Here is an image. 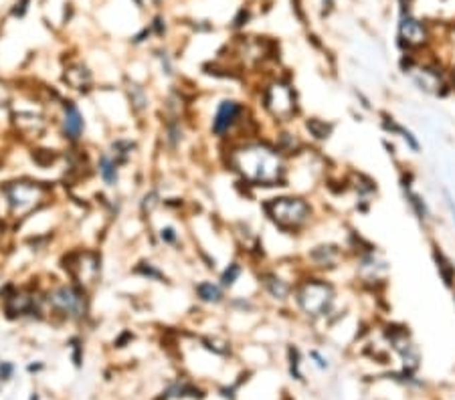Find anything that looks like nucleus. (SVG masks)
Wrapping results in <instances>:
<instances>
[{
	"mask_svg": "<svg viewBox=\"0 0 455 400\" xmlns=\"http://www.w3.org/2000/svg\"><path fill=\"white\" fill-rule=\"evenodd\" d=\"M0 200L6 207V217L20 222L37 210L57 202V184L32 176H16L0 184Z\"/></svg>",
	"mask_w": 455,
	"mask_h": 400,
	"instance_id": "7ed1b4c3",
	"label": "nucleus"
},
{
	"mask_svg": "<svg viewBox=\"0 0 455 400\" xmlns=\"http://www.w3.org/2000/svg\"><path fill=\"white\" fill-rule=\"evenodd\" d=\"M29 4H30V0H18L15 6H13L11 15L15 16V18H23V16L29 13Z\"/></svg>",
	"mask_w": 455,
	"mask_h": 400,
	"instance_id": "37998d69",
	"label": "nucleus"
},
{
	"mask_svg": "<svg viewBox=\"0 0 455 400\" xmlns=\"http://www.w3.org/2000/svg\"><path fill=\"white\" fill-rule=\"evenodd\" d=\"M187 205H189V200L180 198V196H164V200H162V208L168 212H180V210H184Z\"/></svg>",
	"mask_w": 455,
	"mask_h": 400,
	"instance_id": "c9c22d12",
	"label": "nucleus"
},
{
	"mask_svg": "<svg viewBox=\"0 0 455 400\" xmlns=\"http://www.w3.org/2000/svg\"><path fill=\"white\" fill-rule=\"evenodd\" d=\"M162 200H164V194L158 184L154 186H148L142 190V194L138 196L136 200V210H138V219L142 222H150L152 217L162 210Z\"/></svg>",
	"mask_w": 455,
	"mask_h": 400,
	"instance_id": "5701e85b",
	"label": "nucleus"
},
{
	"mask_svg": "<svg viewBox=\"0 0 455 400\" xmlns=\"http://www.w3.org/2000/svg\"><path fill=\"white\" fill-rule=\"evenodd\" d=\"M255 281H257V287H259V293L271 305H276V308L292 305L294 283L297 279L283 275L278 267H269L264 263V265L255 269Z\"/></svg>",
	"mask_w": 455,
	"mask_h": 400,
	"instance_id": "9d476101",
	"label": "nucleus"
},
{
	"mask_svg": "<svg viewBox=\"0 0 455 400\" xmlns=\"http://www.w3.org/2000/svg\"><path fill=\"white\" fill-rule=\"evenodd\" d=\"M67 350H69V360L77 370L83 368V358H85V341L79 334H73L67 340Z\"/></svg>",
	"mask_w": 455,
	"mask_h": 400,
	"instance_id": "473e14b6",
	"label": "nucleus"
},
{
	"mask_svg": "<svg viewBox=\"0 0 455 400\" xmlns=\"http://www.w3.org/2000/svg\"><path fill=\"white\" fill-rule=\"evenodd\" d=\"M4 285H6V281H4V277L0 275V293H2V289H4Z\"/></svg>",
	"mask_w": 455,
	"mask_h": 400,
	"instance_id": "3c124183",
	"label": "nucleus"
},
{
	"mask_svg": "<svg viewBox=\"0 0 455 400\" xmlns=\"http://www.w3.org/2000/svg\"><path fill=\"white\" fill-rule=\"evenodd\" d=\"M261 212L265 221L288 237L304 235L318 217L314 202L302 193H279L264 198Z\"/></svg>",
	"mask_w": 455,
	"mask_h": 400,
	"instance_id": "39448f33",
	"label": "nucleus"
},
{
	"mask_svg": "<svg viewBox=\"0 0 455 400\" xmlns=\"http://www.w3.org/2000/svg\"><path fill=\"white\" fill-rule=\"evenodd\" d=\"M454 303H455V291H454Z\"/></svg>",
	"mask_w": 455,
	"mask_h": 400,
	"instance_id": "6e6d98bb",
	"label": "nucleus"
},
{
	"mask_svg": "<svg viewBox=\"0 0 455 400\" xmlns=\"http://www.w3.org/2000/svg\"><path fill=\"white\" fill-rule=\"evenodd\" d=\"M2 229H4V221H0V237H2Z\"/></svg>",
	"mask_w": 455,
	"mask_h": 400,
	"instance_id": "864d4df0",
	"label": "nucleus"
},
{
	"mask_svg": "<svg viewBox=\"0 0 455 400\" xmlns=\"http://www.w3.org/2000/svg\"><path fill=\"white\" fill-rule=\"evenodd\" d=\"M53 126L59 140L65 144V148L83 146L88 140V118L81 109V104L77 97L65 95L55 107L53 114Z\"/></svg>",
	"mask_w": 455,
	"mask_h": 400,
	"instance_id": "1a4fd4ad",
	"label": "nucleus"
},
{
	"mask_svg": "<svg viewBox=\"0 0 455 400\" xmlns=\"http://www.w3.org/2000/svg\"><path fill=\"white\" fill-rule=\"evenodd\" d=\"M45 305L49 320L79 326L91 317V291L67 277L51 281L45 285Z\"/></svg>",
	"mask_w": 455,
	"mask_h": 400,
	"instance_id": "423d86ee",
	"label": "nucleus"
},
{
	"mask_svg": "<svg viewBox=\"0 0 455 400\" xmlns=\"http://www.w3.org/2000/svg\"><path fill=\"white\" fill-rule=\"evenodd\" d=\"M249 20H251L249 8H239V13L235 15V18L231 20V23H233L231 27H233V29H237V30L243 29V27H245V25L249 23Z\"/></svg>",
	"mask_w": 455,
	"mask_h": 400,
	"instance_id": "ea45409f",
	"label": "nucleus"
},
{
	"mask_svg": "<svg viewBox=\"0 0 455 400\" xmlns=\"http://www.w3.org/2000/svg\"><path fill=\"white\" fill-rule=\"evenodd\" d=\"M154 235L158 238V245L172 249V251H182L184 249V233L178 229L175 222H162L154 229Z\"/></svg>",
	"mask_w": 455,
	"mask_h": 400,
	"instance_id": "bb28decb",
	"label": "nucleus"
},
{
	"mask_svg": "<svg viewBox=\"0 0 455 400\" xmlns=\"http://www.w3.org/2000/svg\"><path fill=\"white\" fill-rule=\"evenodd\" d=\"M354 257V273H356V281L362 287H367L370 291L377 289L379 283H386V275H389V261L382 257V253L372 245L365 251L356 253Z\"/></svg>",
	"mask_w": 455,
	"mask_h": 400,
	"instance_id": "9b49d317",
	"label": "nucleus"
},
{
	"mask_svg": "<svg viewBox=\"0 0 455 400\" xmlns=\"http://www.w3.org/2000/svg\"><path fill=\"white\" fill-rule=\"evenodd\" d=\"M348 182H350V190L356 193V198L358 200H365V202H370L377 193H379V184H377V180L374 178H370L365 172H353L350 178H348Z\"/></svg>",
	"mask_w": 455,
	"mask_h": 400,
	"instance_id": "c85d7f7f",
	"label": "nucleus"
},
{
	"mask_svg": "<svg viewBox=\"0 0 455 400\" xmlns=\"http://www.w3.org/2000/svg\"><path fill=\"white\" fill-rule=\"evenodd\" d=\"M152 55H154V59L158 61V67H160V73L162 77H166V79H177V59H175V55L166 49V47H158V49H154L152 51Z\"/></svg>",
	"mask_w": 455,
	"mask_h": 400,
	"instance_id": "2f4dec72",
	"label": "nucleus"
},
{
	"mask_svg": "<svg viewBox=\"0 0 455 400\" xmlns=\"http://www.w3.org/2000/svg\"><path fill=\"white\" fill-rule=\"evenodd\" d=\"M134 332L132 329H122L119 332V336L114 340V348H126V346H130L134 341Z\"/></svg>",
	"mask_w": 455,
	"mask_h": 400,
	"instance_id": "a19ab883",
	"label": "nucleus"
},
{
	"mask_svg": "<svg viewBox=\"0 0 455 400\" xmlns=\"http://www.w3.org/2000/svg\"><path fill=\"white\" fill-rule=\"evenodd\" d=\"M292 308L308 324L326 322L338 311V287L320 273L304 271L294 283Z\"/></svg>",
	"mask_w": 455,
	"mask_h": 400,
	"instance_id": "20e7f679",
	"label": "nucleus"
},
{
	"mask_svg": "<svg viewBox=\"0 0 455 400\" xmlns=\"http://www.w3.org/2000/svg\"><path fill=\"white\" fill-rule=\"evenodd\" d=\"M93 174L102 182L105 190H118L124 168L114 160V156L107 150H98L93 154Z\"/></svg>",
	"mask_w": 455,
	"mask_h": 400,
	"instance_id": "f3484780",
	"label": "nucleus"
},
{
	"mask_svg": "<svg viewBox=\"0 0 455 400\" xmlns=\"http://www.w3.org/2000/svg\"><path fill=\"white\" fill-rule=\"evenodd\" d=\"M443 198H445V207L449 210V217H451V222H454L455 226V198L454 194L449 193L447 188H443Z\"/></svg>",
	"mask_w": 455,
	"mask_h": 400,
	"instance_id": "c03bdc74",
	"label": "nucleus"
},
{
	"mask_svg": "<svg viewBox=\"0 0 455 400\" xmlns=\"http://www.w3.org/2000/svg\"><path fill=\"white\" fill-rule=\"evenodd\" d=\"M398 184H401V190H403V198H405V202H407V207L411 210L413 217L417 219V222L423 224V226H427L429 222H433L431 207H429V202L425 200V196L415 190V174H413L409 168L401 170Z\"/></svg>",
	"mask_w": 455,
	"mask_h": 400,
	"instance_id": "2eb2a0df",
	"label": "nucleus"
},
{
	"mask_svg": "<svg viewBox=\"0 0 455 400\" xmlns=\"http://www.w3.org/2000/svg\"><path fill=\"white\" fill-rule=\"evenodd\" d=\"M398 135H401V140L405 142V146L411 150L413 154H419V152H421V142H419V138H417L407 126H403V130H401Z\"/></svg>",
	"mask_w": 455,
	"mask_h": 400,
	"instance_id": "f704fd0d",
	"label": "nucleus"
},
{
	"mask_svg": "<svg viewBox=\"0 0 455 400\" xmlns=\"http://www.w3.org/2000/svg\"><path fill=\"white\" fill-rule=\"evenodd\" d=\"M322 2H324V6H326L328 11H330V8L334 6V0H322Z\"/></svg>",
	"mask_w": 455,
	"mask_h": 400,
	"instance_id": "09e8293b",
	"label": "nucleus"
},
{
	"mask_svg": "<svg viewBox=\"0 0 455 400\" xmlns=\"http://www.w3.org/2000/svg\"><path fill=\"white\" fill-rule=\"evenodd\" d=\"M63 81H65L67 89H71L73 93L83 95V97H89L91 93L98 91L93 71L89 69L88 65H83V63H71V65H67V67H65V73H63Z\"/></svg>",
	"mask_w": 455,
	"mask_h": 400,
	"instance_id": "aec40b11",
	"label": "nucleus"
},
{
	"mask_svg": "<svg viewBox=\"0 0 455 400\" xmlns=\"http://www.w3.org/2000/svg\"><path fill=\"white\" fill-rule=\"evenodd\" d=\"M354 97H356V99L360 102V107H362V109H367V111H370V109H372V105H370V99H368V97L365 95V93H362V91L354 89Z\"/></svg>",
	"mask_w": 455,
	"mask_h": 400,
	"instance_id": "a18cd8bd",
	"label": "nucleus"
},
{
	"mask_svg": "<svg viewBox=\"0 0 455 400\" xmlns=\"http://www.w3.org/2000/svg\"><path fill=\"white\" fill-rule=\"evenodd\" d=\"M122 93L126 97V104H128V111H130V118H134V121L142 123L146 121L150 111H152V93H150V87H146L142 81L138 79H126L124 87H122Z\"/></svg>",
	"mask_w": 455,
	"mask_h": 400,
	"instance_id": "4468645a",
	"label": "nucleus"
},
{
	"mask_svg": "<svg viewBox=\"0 0 455 400\" xmlns=\"http://www.w3.org/2000/svg\"><path fill=\"white\" fill-rule=\"evenodd\" d=\"M223 162L235 180L247 184L253 190L290 188L292 162L269 135L225 144Z\"/></svg>",
	"mask_w": 455,
	"mask_h": 400,
	"instance_id": "f257e3e1",
	"label": "nucleus"
},
{
	"mask_svg": "<svg viewBox=\"0 0 455 400\" xmlns=\"http://www.w3.org/2000/svg\"><path fill=\"white\" fill-rule=\"evenodd\" d=\"M350 253L344 245L340 243H332V241H324L318 243L314 247H309L308 251L304 253V271L309 273H330L336 271L338 267L342 265V261L348 257Z\"/></svg>",
	"mask_w": 455,
	"mask_h": 400,
	"instance_id": "f8f14e48",
	"label": "nucleus"
},
{
	"mask_svg": "<svg viewBox=\"0 0 455 400\" xmlns=\"http://www.w3.org/2000/svg\"><path fill=\"white\" fill-rule=\"evenodd\" d=\"M447 75H449V83H451V89H454V93H455V65L449 69V73Z\"/></svg>",
	"mask_w": 455,
	"mask_h": 400,
	"instance_id": "de8ad7c7",
	"label": "nucleus"
},
{
	"mask_svg": "<svg viewBox=\"0 0 455 400\" xmlns=\"http://www.w3.org/2000/svg\"><path fill=\"white\" fill-rule=\"evenodd\" d=\"M16 366L8 360H0V382H8L15 376Z\"/></svg>",
	"mask_w": 455,
	"mask_h": 400,
	"instance_id": "58836bf2",
	"label": "nucleus"
},
{
	"mask_svg": "<svg viewBox=\"0 0 455 400\" xmlns=\"http://www.w3.org/2000/svg\"><path fill=\"white\" fill-rule=\"evenodd\" d=\"M189 142V119L187 118H160L158 128V146L162 154L177 156Z\"/></svg>",
	"mask_w": 455,
	"mask_h": 400,
	"instance_id": "ddd939ff",
	"label": "nucleus"
},
{
	"mask_svg": "<svg viewBox=\"0 0 455 400\" xmlns=\"http://www.w3.org/2000/svg\"><path fill=\"white\" fill-rule=\"evenodd\" d=\"M150 37H154V35H152V29H150V27H144L140 32H136V35H134L132 44H136V47L146 44L148 41H150Z\"/></svg>",
	"mask_w": 455,
	"mask_h": 400,
	"instance_id": "79ce46f5",
	"label": "nucleus"
},
{
	"mask_svg": "<svg viewBox=\"0 0 455 400\" xmlns=\"http://www.w3.org/2000/svg\"><path fill=\"white\" fill-rule=\"evenodd\" d=\"M257 102L265 116L273 119L276 126H288L302 116V105L295 87L288 79H271L264 87H259Z\"/></svg>",
	"mask_w": 455,
	"mask_h": 400,
	"instance_id": "0eeeda50",
	"label": "nucleus"
},
{
	"mask_svg": "<svg viewBox=\"0 0 455 400\" xmlns=\"http://www.w3.org/2000/svg\"><path fill=\"white\" fill-rule=\"evenodd\" d=\"M302 126H304V135H308V140L314 144H326L336 132L334 121L318 118V116H308Z\"/></svg>",
	"mask_w": 455,
	"mask_h": 400,
	"instance_id": "b1692460",
	"label": "nucleus"
},
{
	"mask_svg": "<svg viewBox=\"0 0 455 400\" xmlns=\"http://www.w3.org/2000/svg\"><path fill=\"white\" fill-rule=\"evenodd\" d=\"M130 273H132L134 277L142 279V281L158 283V285H172V279H170V275L164 271V267L158 265L154 259H148V257L138 259V261L130 267Z\"/></svg>",
	"mask_w": 455,
	"mask_h": 400,
	"instance_id": "4be33fe9",
	"label": "nucleus"
},
{
	"mask_svg": "<svg viewBox=\"0 0 455 400\" xmlns=\"http://www.w3.org/2000/svg\"><path fill=\"white\" fill-rule=\"evenodd\" d=\"M61 269L67 279L83 285L85 289L93 291L103 275V255L95 247H77L63 253Z\"/></svg>",
	"mask_w": 455,
	"mask_h": 400,
	"instance_id": "6e6552de",
	"label": "nucleus"
},
{
	"mask_svg": "<svg viewBox=\"0 0 455 400\" xmlns=\"http://www.w3.org/2000/svg\"><path fill=\"white\" fill-rule=\"evenodd\" d=\"M107 152L114 156V160L126 170L130 164L138 158L140 154V142L138 138L128 135V133H118V135H112L110 142H107Z\"/></svg>",
	"mask_w": 455,
	"mask_h": 400,
	"instance_id": "412c9836",
	"label": "nucleus"
},
{
	"mask_svg": "<svg viewBox=\"0 0 455 400\" xmlns=\"http://www.w3.org/2000/svg\"><path fill=\"white\" fill-rule=\"evenodd\" d=\"M269 138H271L273 144L290 158V162L295 160V158H300L302 154H306L309 148L306 138L302 135V132L294 130L292 123H288V126H276L273 135H269Z\"/></svg>",
	"mask_w": 455,
	"mask_h": 400,
	"instance_id": "a211bd4d",
	"label": "nucleus"
},
{
	"mask_svg": "<svg viewBox=\"0 0 455 400\" xmlns=\"http://www.w3.org/2000/svg\"><path fill=\"white\" fill-rule=\"evenodd\" d=\"M150 29H152V35L154 37H158V39H164V35H166V29H168V25H166V18L162 15H156L152 18V23L148 25Z\"/></svg>",
	"mask_w": 455,
	"mask_h": 400,
	"instance_id": "e433bc0d",
	"label": "nucleus"
},
{
	"mask_svg": "<svg viewBox=\"0 0 455 400\" xmlns=\"http://www.w3.org/2000/svg\"><path fill=\"white\" fill-rule=\"evenodd\" d=\"M29 400H41V394H39V392H32Z\"/></svg>",
	"mask_w": 455,
	"mask_h": 400,
	"instance_id": "8fccbe9b",
	"label": "nucleus"
},
{
	"mask_svg": "<svg viewBox=\"0 0 455 400\" xmlns=\"http://www.w3.org/2000/svg\"><path fill=\"white\" fill-rule=\"evenodd\" d=\"M199 341H201V348H203V350H206V352H211V354L215 356L227 358V356H231V352H233L231 341L227 340V338H223V336H217V334L199 336Z\"/></svg>",
	"mask_w": 455,
	"mask_h": 400,
	"instance_id": "7c9ffc66",
	"label": "nucleus"
},
{
	"mask_svg": "<svg viewBox=\"0 0 455 400\" xmlns=\"http://www.w3.org/2000/svg\"><path fill=\"white\" fill-rule=\"evenodd\" d=\"M134 2H136L138 6H142V4H144V0H134Z\"/></svg>",
	"mask_w": 455,
	"mask_h": 400,
	"instance_id": "5fc2aeb1",
	"label": "nucleus"
},
{
	"mask_svg": "<svg viewBox=\"0 0 455 400\" xmlns=\"http://www.w3.org/2000/svg\"><path fill=\"white\" fill-rule=\"evenodd\" d=\"M288 362H290V374L294 380H304L302 374V352L297 346H290L288 348Z\"/></svg>",
	"mask_w": 455,
	"mask_h": 400,
	"instance_id": "72a5a7b5",
	"label": "nucleus"
},
{
	"mask_svg": "<svg viewBox=\"0 0 455 400\" xmlns=\"http://www.w3.org/2000/svg\"><path fill=\"white\" fill-rule=\"evenodd\" d=\"M245 271H247L245 261H241V259H231V261H227V263L223 265V269L217 271V281H219L229 293H233L235 287L239 285V281L243 279Z\"/></svg>",
	"mask_w": 455,
	"mask_h": 400,
	"instance_id": "a878e982",
	"label": "nucleus"
},
{
	"mask_svg": "<svg viewBox=\"0 0 455 400\" xmlns=\"http://www.w3.org/2000/svg\"><path fill=\"white\" fill-rule=\"evenodd\" d=\"M206 132L220 146H225L241 140H249V138H259L261 119L253 116L247 102L233 95H225L213 107L206 123Z\"/></svg>",
	"mask_w": 455,
	"mask_h": 400,
	"instance_id": "f03ea898",
	"label": "nucleus"
},
{
	"mask_svg": "<svg viewBox=\"0 0 455 400\" xmlns=\"http://www.w3.org/2000/svg\"><path fill=\"white\" fill-rule=\"evenodd\" d=\"M30 160L39 170H51V168H57L65 160V154H63V150L35 144V146H30Z\"/></svg>",
	"mask_w": 455,
	"mask_h": 400,
	"instance_id": "cd10ccee",
	"label": "nucleus"
},
{
	"mask_svg": "<svg viewBox=\"0 0 455 400\" xmlns=\"http://www.w3.org/2000/svg\"><path fill=\"white\" fill-rule=\"evenodd\" d=\"M43 368H45V364H41V362H37V364H29V366H27V370H29L30 374H32V372L37 374V372H41Z\"/></svg>",
	"mask_w": 455,
	"mask_h": 400,
	"instance_id": "49530a36",
	"label": "nucleus"
},
{
	"mask_svg": "<svg viewBox=\"0 0 455 400\" xmlns=\"http://www.w3.org/2000/svg\"><path fill=\"white\" fill-rule=\"evenodd\" d=\"M309 360H314V366L318 368V370H328L330 368V362H328V358L320 352V350H316V348H312L308 352Z\"/></svg>",
	"mask_w": 455,
	"mask_h": 400,
	"instance_id": "4c0bfd02",
	"label": "nucleus"
},
{
	"mask_svg": "<svg viewBox=\"0 0 455 400\" xmlns=\"http://www.w3.org/2000/svg\"><path fill=\"white\" fill-rule=\"evenodd\" d=\"M431 257H433V263H435L437 275H439V279L443 281V285H445L449 291H455V263L451 261V257L443 251L437 243H433Z\"/></svg>",
	"mask_w": 455,
	"mask_h": 400,
	"instance_id": "393cba45",
	"label": "nucleus"
},
{
	"mask_svg": "<svg viewBox=\"0 0 455 400\" xmlns=\"http://www.w3.org/2000/svg\"><path fill=\"white\" fill-rule=\"evenodd\" d=\"M192 297L203 308H215L217 310V308H225L227 305L229 291L217 279L205 277V279H196V281L192 283Z\"/></svg>",
	"mask_w": 455,
	"mask_h": 400,
	"instance_id": "6ab92c4d",
	"label": "nucleus"
},
{
	"mask_svg": "<svg viewBox=\"0 0 455 400\" xmlns=\"http://www.w3.org/2000/svg\"><path fill=\"white\" fill-rule=\"evenodd\" d=\"M261 308V303L251 296H235V293H229L227 299V305L225 310L235 313V315H251Z\"/></svg>",
	"mask_w": 455,
	"mask_h": 400,
	"instance_id": "c756f323",
	"label": "nucleus"
},
{
	"mask_svg": "<svg viewBox=\"0 0 455 400\" xmlns=\"http://www.w3.org/2000/svg\"><path fill=\"white\" fill-rule=\"evenodd\" d=\"M429 43V30L427 27L409 13L403 11L398 18V44L405 53H411L417 49H423Z\"/></svg>",
	"mask_w": 455,
	"mask_h": 400,
	"instance_id": "dca6fc26",
	"label": "nucleus"
},
{
	"mask_svg": "<svg viewBox=\"0 0 455 400\" xmlns=\"http://www.w3.org/2000/svg\"><path fill=\"white\" fill-rule=\"evenodd\" d=\"M401 2H403V6H409V4H411L413 0H401Z\"/></svg>",
	"mask_w": 455,
	"mask_h": 400,
	"instance_id": "603ef678",
	"label": "nucleus"
}]
</instances>
